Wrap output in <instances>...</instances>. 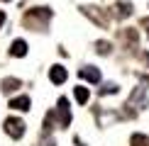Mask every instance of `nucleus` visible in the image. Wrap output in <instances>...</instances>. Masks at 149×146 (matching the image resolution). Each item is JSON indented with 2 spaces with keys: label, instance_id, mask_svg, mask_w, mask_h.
<instances>
[{
  "label": "nucleus",
  "instance_id": "1",
  "mask_svg": "<svg viewBox=\"0 0 149 146\" xmlns=\"http://www.w3.org/2000/svg\"><path fill=\"white\" fill-rule=\"evenodd\" d=\"M5 132H8V136H12V139H22L24 136V122L17 119V117H8L5 119Z\"/></svg>",
  "mask_w": 149,
  "mask_h": 146
},
{
  "label": "nucleus",
  "instance_id": "2",
  "mask_svg": "<svg viewBox=\"0 0 149 146\" xmlns=\"http://www.w3.org/2000/svg\"><path fill=\"white\" fill-rule=\"evenodd\" d=\"M66 78H69V71H66L61 63H54L52 68H49V81H52L54 85H64Z\"/></svg>",
  "mask_w": 149,
  "mask_h": 146
},
{
  "label": "nucleus",
  "instance_id": "3",
  "mask_svg": "<svg viewBox=\"0 0 149 146\" xmlns=\"http://www.w3.org/2000/svg\"><path fill=\"white\" fill-rule=\"evenodd\" d=\"M56 114H59V124L61 127H69L71 124V110H69V100H66V97H59Z\"/></svg>",
  "mask_w": 149,
  "mask_h": 146
},
{
  "label": "nucleus",
  "instance_id": "4",
  "mask_svg": "<svg viewBox=\"0 0 149 146\" xmlns=\"http://www.w3.org/2000/svg\"><path fill=\"white\" fill-rule=\"evenodd\" d=\"M27 20H39L42 24H47L52 20V10L49 8H34L32 12H27Z\"/></svg>",
  "mask_w": 149,
  "mask_h": 146
},
{
  "label": "nucleus",
  "instance_id": "5",
  "mask_svg": "<svg viewBox=\"0 0 149 146\" xmlns=\"http://www.w3.org/2000/svg\"><path fill=\"white\" fill-rule=\"evenodd\" d=\"M81 78H86V81L88 83H100V71L95 68V66H83V68H81Z\"/></svg>",
  "mask_w": 149,
  "mask_h": 146
},
{
  "label": "nucleus",
  "instance_id": "6",
  "mask_svg": "<svg viewBox=\"0 0 149 146\" xmlns=\"http://www.w3.org/2000/svg\"><path fill=\"white\" fill-rule=\"evenodd\" d=\"M10 56H15V59L27 56V41H24V39H15L10 44Z\"/></svg>",
  "mask_w": 149,
  "mask_h": 146
},
{
  "label": "nucleus",
  "instance_id": "7",
  "mask_svg": "<svg viewBox=\"0 0 149 146\" xmlns=\"http://www.w3.org/2000/svg\"><path fill=\"white\" fill-rule=\"evenodd\" d=\"M29 105H32V100H29L27 95H17V97H12V100H10V107L12 110H20V112H27Z\"/></svg>",
  "mask_w": 149,
  "mask_h": 146
},
{
  "label": "nucleus",
  "instance_id": "8",
  "mask_svg": "<svg viewBox=\"0 0 149 146\" xmlns=\"http://www.w3.org/2000/svg\"><path fill=\"white\" fill-rule=\"evenodd\" d=\"M73 97H76L78 105H86L88 97H91V90L86 88V85H76V88H73Z\"/></svg>",
  "mask_w": 149,
  "mask_h": 146
},
{
  "label": "nucleus",
  "instance_id": "9",
  "mask_svg": "<svg viewBox=\"0 0 149 146\" xmlns=\"http://www.w3.org/2000/svg\"><path fill=\"white\" fill-rule=\"evenodd\" d=\"M132 10H134V5L127 3V0H120V3L115 5V15L117 17H130V15H132Z\"/></svg>",
  "mask_w": 149,
  "mask_h": 146
},
{
  "label": "nucleus",
  "instance_id": "10",
  "mask_svg": "<svg viewBox=\"0 0 149 146\" xmlns=\"http://www.w3.org/2000/svg\"><path fill=\"white\" fill-rule=\"evenodd\" d=\"M130 144L132 146H149V136H144V134H132L130 136Z\"/></svg>",
  "mask_w": 149,
  "mask_h": 146
},
{
  "label": "nucleus",
  "instance_id": "11",
  "mask_svg": "<svg viewBox=\"0 0 149 146\" xmlns=\"http://www.w3.org/2000/svg\"><path fill=\"white\" fill-rule=\"evenodd\" d=\"M117 90H120V85H117V83H105L103 88H100V93L103 95H115Z\"/></svg>",
  "mask_w": 149,
  "mask_h": 146
},
{
  "label": "nucleus",
  "instance_id": "12",
  "mask_svg": "<svg viewBox=\"0 0 149 146\" xmlns=\"http://www.w3.org/2000/svg\"><path fill=\"white\" fill-rule=\"evenodd\" d=\"M3 88H5V90L10 93V90L20 88V81H17V78H5V81H3Z\"/></svg>",
  "mask_w": 149,
  "mask_h": 146
},
{
  "label": "nucleus",
  "instance_id": "13",
  "mask_svg": "<svg viewBox=\"0 0 149 146\" xmlns=\"http://www.w3.org/2000/svg\"><path fill=\"white\" fill-rule=\"evenodd\" d=\"M95 49H98V54H103V56H105V54L110 51V44H108V41H95Z\"/></svg>",
  "mask_w": 149,
  "mask_h": 146
},
{
  "label": "nucleus",
  "instance_id": "14",
  "mask_svg": "<svg viewBox=\"0 0 149 146\" xmlns=\"http://www.w3.org/2000/svg\"><path fill=\"white\" fill-rule=\"evenodd\" d=\"M42 146H56V141H54V139H44V141H42Z\"/></svg>",
  "mask_w": 149,
  "mask_h": 146
},
{
  "label": "nucleus",
  "instance_id": "15",
  "mask_svg": "<svg viewBox=\"0 0 149 146\" xmlns=\"http://www.w3.org/2000/svg\"><path fill=\"white\" fill-rule=\"evenodd\" d=\"M3 24H5V12L0 10V27H3Z\"/></svg>",
  "mask_w": 149,
  "mask_h": 146
},
{
  "label": "nucleus",
  "instance_id": "16",
  "mask_svg": "<svg viewBox=\"0 0 149 146\" xmlns=\"http://www.w3.org/2000/svg\"><path fill=\"white\" fill-rule=\"evenodd\" d=\"M0 3H8V0H0Z\"/></svg>",
  "mask_w": 149,
  "mask_h": 146
},
{
  "label": "nucleus",
  "instance_id": "17",
  "mask_svg": "<svg viewBox=\"0 0 149 146\" xmlns=\"http://www.w3.org/2000/svg\"><path fill=\"white\" fill-rule=\"evenodd\" d=\"M147 61H149V54H147Z\"/></svg>",
  "mask_w": 149,
  "mask_h": 146
}]
</instances>
